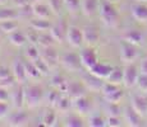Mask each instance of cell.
Returning <instances> with one entry per match:
<instances>
[{
    "mask_svg": "<svg viewBox=\"0 0 147 127\" xmlns=\"http://www.w3.org/2000/svg\"><path fill=\"white\" fill-rule=\"evenodd\" d=\"M18 18V12L12 9V8H3L0 9V22L10 21V19Z\"/></svg>",
    "mask_w": 147,
    "mask_h": 127,
    "instance_id": "obj_31",
    "label": "cell"
},
{
    "mask_svg": "<svg viewBox=\"0 0 147 127\" xmlns=\"http://www.w3.org/2000/svg\"><path fill=\"white\" fill-rule=\"evenodd\" d=\"M49 7L51 9L53 14L58 15L61 13V9L64 7V0H49Z\"/></svg>",
    "mask_w": 147,
    "mask_h": 127,
    "instance_id": "obj_39",
    "label": "cell"
},
{
    "mask_svg": "<svg viewBox=\"0 0 147 127\" xmlns=\"http://www.w3.org/2000/svg\"><path fill=\"white\" fill-rule=\"evenodd\" d=\"M83 38L84 43H87L88 46H95L100 39V32H98L97 27L95 25H86L83 28Z\"/></svg>",
    "mask_w": 147,
    "mask_h": 127,
    "instance_id": "obj_13",
    "label": "cell"
},
{
    "mask_svg": "<svg viewBox=\"0 0 147 127\" xmlns=\"http://www.w3.org/2000/svg\"><path fill=\"white\" fill-rule=\"evenodd\" d=\"M24 56L27 57V60H31V61H35L36 59H38L41 56L40 51L36 47V45L33 43H30L28 46L24 49Z\"/></svg>",
    "mask_w": 147,
    "mask_h": 127,
    "instance_id": "obj_30",
    "label": "cell"
},
{
    "mask_svg": "<svg viewBox=\"0 0 147 127\" xmlns=\"http://www.w3.org/2000/svg\"><path fill=\"white\" fill-rule=\"evenodd\" d=\"M123 79H124V69H121L119 66H115V67H113L110 75L106 78V81H110V83L120 85V84L123 83Z\"/></svg>",
    "mask_w": 147,
    "mask_h": 127,
    "instance_id": "obj_26",
    "label": "cell"
},
{
    "mask_svg": "<svg viewBox=\"0 0 147 127\" xmlns=\"http://www.w3.org/2000/svg\"><path fill=\"white\" fill-rule=\"evenodd\" d=\"M4 35V32H3V29H1V27H0V37H1V36Z\"/></svg>",
    "mask_w": 147,
    "mask_h": 127,
    "instance_id": "obj_52",
    "label": "cell"
},
{
    "mask_svg": "<svg viewBox=\"0 0 147 127\" xmlns=\"http://www.w3.org/2000/svg\"><path fill=\"white\" fill-rule=\"evenodd\" d=\"M123 95H124L123 90L119 89V90H117V92H114L113 94L105 97V99H106V102H109V103H119L121 100V98H123Z\"/></svg>",
    "mask_w": 147,
    "mask_h": 127,
    "instance_id": "obj_42",
    "label": "cell"
},
{
    "mask_svg": "<svg viewBox=\"0 0 147 127\" xmlns=\"http://www.w3.org/2000/svg\"><path fill=\"white\" fill-rule=\"evenodd\" d=\"M55 39L51 36V33H46L45 32L44 35H40V37H38V43L41 45L42 47H49V46H54V43H55Z\"/></svg>",
    "mask_w": 147,
    "mask_h": 127,
    "instance_id": "obj_37",
    "label": "cell"
},
{
    "mask_svg": "<svg viewBox=\"0 0 147 127\" xmlns=\"http://www.w3.org/2000/svg\"><path fill=\"white\" fill-rule=\"evenodd\" d=\"M98 13H100L101 21L107 27H115L119 21V13H118L117 8L107 0L100 3V8H98Z\"/></svg>",
    "mask_w": 147,
    "mask_h": 127,
    "instance_id": "obj_1",
    "label": "cell"
},
{
    "mask_svg": "<svg viewBox=\"0 0 147 127\" xmlns=\"http://www.w3.org/2000/svg\"><path fill=\"white\" fill-rule=\"evenodd\" d=\"M140 72L141 74H147V59L142 60V63L140 65Z\"/></svg>",
    "mask_w": 147,
    "mask_h": 127,
    "instance_id": "obj_49",
    "label": "cell"
},
{
    "mask_svg": "<svg viewBox=\"0 0 147 127\" xmlns=\"http://www.w3.org/2000/svg\"><path fill=\"white\" fill-rule=\"evenodd\" d=\"M111 70H113L111 65L105 64V63H97L95 66H92L88 71L91 72V74H94L95 76H97V78L105 79V80H106V78L110 75Z\"/></svg>",
    "mask_w": 147,
    "mask_h": 127,
    "instance_id": "obj_20",
    "label": "cell"
},
{
    "mask_svg": "<svg viewBox=\"0 0 147 127\" xmlns=\"http://www.w3.org/2000/svg\"><path fill=\"white\" fill-rule=\"evenodd\" d=\"M67 42L74 49H80L82 45L84 43L83 38V31L80 29L76 25H69L68 28V35H67Z\"/></svg>",
    "mask_w": 147,
    "mask_h": 127,
    "instance_id": "obj_6",
    "label": "cell"
},
{
    "mask_svg": "<svg viewBox=\"0 0 147 127\" xmlns=\"http://www.w3.org/2000/svg\"><path fill=\"white\" fill-rule=\"evenodd\" d=\"M26 93V106L28 108H36L44 99V89L37 84H30L24 86Z\"/></svg>",
    "mask_w": 147,
    "mask_h": 127,
    "instance_id": "obj_2",
    "label": "cell"
},
{
    "mask_svg": "<svg viewBox=\"0 0 147 127\" xmlns=\"http://www.w3.org/2000/svg\"><path fill=\"white\" fill-rule=\"evenodd\" d=\"M12 72L13 76L16 78L17 83L19 84H23L28 80V76L26 72V66H24V63L22 60H14V63L12 65Z\"/></svg>",
    "mask_w": 147,
    "mask_h": 127,
    "instance_id": "obj_11",
    "label": "cell"
},
{
    "mask_svg": "<svg viewBox=\"0 0 147 127\" xmlns=\"http://www.w3.org/2000/svg\"><path fill=\"white\" fill-rule=\"evenodd\" d=\"M61 64L67 70H70V71H76L82 66L81 57L77 53H65L61 57Z\"/></svg>",
    "mask_w": 147,
    "mask_h": 127,
    "instance_id": "obj_12",
    "label": "cell"
},
{
    "mask_svg": "<svg viewBox=\"0 0 147 127\" xmlns=\"http://www.w3.org/2000/svg\"><path fill=\"white\" fill-rule=\"evenodd\" d=\"M80 57H81L82 66L86 67L87 70H90L92 66H95V65L98 63L97 52H96V50L92 46H88L87 49L82 50L80 53Z\"/></svg>",
    "mask_w": 147,
    "mask_h": 127,
    "instance_id": "obj_4",
    "label": "cell"
},
{
    "mask_svg": "<svg viewBox=\"0 0 147 127\" xmlns=\"http://www.w3.org/2000/svg\"><path fill=\"white\" fill-rule=\"evenodd\" d=\"M10 75H13L12 70L8 66H5V65H0V79H5Z\"/></svg>",
    "mask_w": 147,
    "mask_h": 127,
    "instance_id": "obj_47",
    "label": "cell"
},
{
    "mask_svg": "<svg viewBox=\"0 0 147 127\" xmlns=\"http://www.w3.org/2000/svg\"><path fill=\"white\" fill-rule=\"evenodd\" d=\"M7 3H8V0H0V5H4Z\"/></svg>",
    "mask_w": 147,
    "mask_h": 127,
    "instance_id": "obj_51",
    "label": "cell"
},
{
    "mask_svg": "<svg viewBox=\"0 0 147 127\" xmlns=\"http://www.w3.org/2000/svg\"><path fill=\"white\" fill-rule=\"evenodd\" d=\"M70 107H73V100H72V98H70L68 94H64V93H63V95L60 97L59 102L56 103L55 109H56L58 112H63V113H65V112L69 111Z\"/></svg>",
    "mask_w": 147,
    "mask_h": 127,
    "instance_id": "obj_28",
    "label": "cell"
},
{
    "mask_svg": "<svg viewBox=\"0 0 147 127\" xmlns=\"http://www.w3.org/2000/svg\"><path fill=\"white\" fill-rule=\"evenodd\" d=\"M24 66H26V72H27V76L28 79H32V80H36V79H38L41 75V72L38 71V69L36 67V65L33 61L31 60H27L26 63H24Z\"/></svg>",
    "mask_w": 147,
    "mask_h": 127,
    "instance_id": "obj_29",
    "label": "cell"
},
{
    "mask_svg": "<svg viewBox=\"0 0 147 127\" xmlns=\"http://www.w3.org/2000/svg\"><path fill=\"white\" fill-rule=\"evenodd\" d=\"M53 23H50L47 19L45 18H35L30 22V27L31 29H35L37 32H47L51 29Z\"/></svg>",
    "mask_w": 147,
    "mask_h": 127,
    "instance_id": "obj_24",
    "label": "cell"
},
{
    "mask_svg": "<svg viewBox=\"0 0 147 127\" xmlns=\"http://www.w3.org/2000/svg\"><path fill=\"white\" fill-rule=\"evenodd\" d=\"M138 57V51L136 45L129 43L127 41H121L120 43V59L121 61H124L125 64H132L136 61V59Z\"/></svg>",
    "mask_w": 147,
    "mask_h": 127,
    "instance_id": "obj_3",
    "label": "cell"
},
{
    "mask_svg": "<svg viewBox=\"0 0 147 127\" xmlns=\"http://www.w3.org/2000/svg\"><path fill=\"white\" fill-rule=\"evenodd\" d=\"M98 8H100L98 0H82L81 10L84 15H87V17L95 15L98 12Z\"/></svg>",
    "mask_w": 147,
    "mask_h": 127,
    "instance_id": "obj_22",
    "label": "cell"
},
{
    "mask_svg": "<svg viewBox=\"0 0 147 127\" xmlns=\"http://www.w3.org/2000/svg\"><path fill=\"white\" fill-rule=\"evenodd\" d=\"M137 85L141 90L147 93V74H141L140 72V76H138V80H137Z\"/></svg>",
    "mask_w": 147,
    "mask_h": 127,
    "instance_id": "obj_45",
    "label": "cell"
},
{
    "mask_svg": "<svg viewBox=\"0 0 147 127\" xmlns=\"http://www.w3.org/2000/svg\"><path fill=\"white\" fill-rule=\"evenodd\" d=\"M132 107L138 112L142 117L147 116V97L141 94H134L132 97Z\"/></svg>",
    "mask_w": 147,
    "mask_h": 127,
    "instance_id": "obj_17",
    "label": "cell"
},
{
    "mask_svg": "<svg viewBox=\"0 0 147 127\" xmlns=\"http://www.w3.org/2000/svg\"><path fill=\"white\" fill-rule=\"evenodd\" d=\"M86 90L87 86L84 85L83 81H78V80H70L68 81V90H67V94L69 95L70 98H77L80 95L86 94Z\"/></svg>",
    "mask_w": 147,
    "mask_h": 127,
    "instance_id": "obj_14",
    "label": "cell"
},
{
    "mask_svg": "<svg viewBox=\"0 0 147 127\" xmlns=\"http://www.w3.org/2000/svg\"><path fill=\"white\" fill-rule=\"evenodd\" d=\"M16 83H17V80H16V78H14L13 75L8 76V78H5V79H0V86L7 88V89L8 88H12Z\"/></svg>",
    "mask_w": 147,
    "mask_h": 127,
    "instance_id": "obj_44",
    "label": "cell"
},
{
    "mask_svg": "<svg viewBox=\"0 0 147 127\" xmlns=\"http://www.w3.org/2000/svg\"><path fill=\"white\" fill-rule=\"evenodd\" d=\"M65 126L68 127H83L84 122L82 120V117H80V114H69L65 120Z\"/></svg>",
    "mask_w": 147,
    "mask_h": 127,
    "instance_id": "obj_32",
    "label": "cell"
},
{
    "mask_svg": "<svg viewBox=\"0 0 147 127\" xmlns=\"http://www.w3.org/2000/svg\"><path fill=\"white\" fill-rule=\"evenodd\" d=\"M8 100V89L0 86V102H7Z\"/></svg>",
    "mask_w": 147,
    "mask_h": 127,
    "instance_id": "obj_48",
    "label": "cell"
},
{
    "mask_svg": "<svg viewBox=\"0 0 147 127\" xmlns=\"http://www.w3.org/2000/svg\"><path fill=\"white\" fill-rule=\"evenodd\" d=\"M119 85L118 84H114V83H110V81H105L102 85V89H101V92H102L104 97H107V95L113 94L114 92H117V90H119Z\"/></svg>",
    "mask_w": 147,
    "mask_h": 127,
    "instance_id": "obj_38",
    "label": "cell"
},
{
    "mask_svg": "<svg viewBox=\"0 0 147 127\" xmlns=\"http://www.w3.org/2000/svg\"><path fill=\"white\" fill-rule=\"evenodd\" d=\"M56 121H58V113L54 107L45 109V112L42 113V125L46 127H53L56 125Z\"/></svg>",
    "mask_w": 147,
    "mask_h": 127,
    "instance_id": "obj_25",
    "label": "cell"
},
{
    "mask_svg": "<svg viewBox=\"0 0 147 127\" xmlns=\"http://www.w3.org/2000/svg\"><path fill=\"white\" fill-rule=\"evenodd\" d=\"M104 79L101 78H97V76H95L94 74H91V72L88 71V74H86L83 76V83L84 85L87 86V89L90 90H101L102 89V85H104Z\"/></svg>",
    "mask_w": 147,
    "mask_h": 127,
    "instance_id": "obj_19",
    "label": "cell"
},
{
    "mask_svg": "<svg viewBox=\"0 0 147 127\" xmlns=\"http://www.w3.org/2000/svg\"><path fill=\"white\" fill-rule=\"evenodd\" d=\"M9 41L12 45H14V46L21 47V46H24V45L27 43L28 38H27V35H24V33L19 32V31L17 29L9 35Z\"/></svg>",
    "mask_w": 147,
    "mask_h": 127,
    "instance_id": "obj_27",
    "label": "cell"
},
{
    "mask_svg": "<svg viewBox=\"0 0 147 127\" xmlns=\"http://www.w3.org/2000/svg\"><path fill=\"white\" fill-rule=\"evenodd\" d=\"M41 57L49 64V66H56L58 65V60H59V56H58V52L56 50L54 49L53 46H49V47H44L41 52Z\"/></svg>",
    "mask_w": 147,
    "mask_h": 127,
    "instance_id": "obj_23",
    "label": "cell"
},
{
    "mask_svg": "<svg viewBox=\"0 0 147 127\" xmlns=\"http://www.w3.org/2000/svg\"><path fill=\"white\" fill-rule=\"evenodd\" d=\"M0 27H1V29H3V32L4 33L10 35L12 32L18 29V23L16 22V19H10V21L0 22Z\"/></svg>",
    "mask_w": 147,
    "mask_h": 127,
    "instance_id": "obj_33",
    "label": "cell"
},
{
    "mask_svg": "<svg viewBox=\"0 0 147 127\" xmlns=\"http://www.w3.org/2000/svg\"><path fill=\"white\" fill-rule=\"evenodd\" d=\"M13 3L17 5L18 8H23L24 5L28 4V0H13Z\"/></svg>",
    "mask_w": 147,
    "mask_h": 127,
    "instance_id": "obj_50",
    "label": "cell"
},
{
    "mask_svg": "<svg viewBox=\"0 0 147 127\" xmlns=\"http://www.w3.org/2000/svg\"><path fill=\"white\" fill-rule=\"evenodd\" d=\"M123 125L120 120V116H109L106 120V126H110V127H120Z\"/></svg>",
    "mask_w": 147,
    "mask_h": 127,
    "instance_id": "obj_43",
    "label": "cell"
},
{
    "mask_svg": "<svg viewBox=\"0 0 147 127\" xmlns=\"http://www.w3.org/2000/svg\"><path fill=\"white\" fill-rule=\"evenodd\" d=\"M106 112L109 113V116H120L121 108H120L119 103H109V102H107Z\"/></svg>",
    "mask_w": 147,
    "mask_h": 127,
    "instance_id": "obj_41",
    "label": "cell"
},
{
    "mask_svg": "<svg viewBox=\"0 0 147 127\" xmlns=\"http://www.w3.org/2000/svg\"><path fill=\"white\" fill-rule=\"evenodd\" d=\"M123 39L129 43L136 45V46H140L145 39V35L140 29H128L123 33Z\"/></svg>",
    "mask_w": 147,
    "mask_h": 127,
    "instance_id": "obj_18",
    "label": "cell"
},
{
    "mask_svg": "<svg viewBox=\"0 0 147 127\" xmlns=\"http://www.w3.org/2000/svg\"><path fill=\"white\" fill-rule=\"evenodd\" d=\"M12 102L16 108H22L26 104V93H24V86L22 84H19L14 92L12 93Z\"/></svg>",
    "mask_w": 147,
    "mask_h": 127,
    "instance_id": "obj_21",
    "label": "cell"
},
{
    "mask_svg": "<svg viewBox=\"0 0 147 127\" xmlns=\"http://www.w3.org/2000/svg\"><path fill=\"white\" fill-rule=\"evenodd\" d=\"M138 76H140V72H138L137 66L132 63V64H127L125 67H124V79H123V84L127 86V88H132L137 84Z\"/></svg>",
    "mask_w": 147,
    "mask_h": 127,
    "instance_id": "obj_7",
    "label": "cell"
},
{
    "mask_svg": "<svg viewBox=\"0 0 147 127\" xmlns=\"http://www.w3.org/2000/svg\"><path fill=\"white\" fill-rule=\"evenodd\" d=\"M9 113V106L7 102H0V120L5 118Z\"/></svg>",
    "mask_w": 147,
    "mask_h": 127,
    "instance_id": "obj_46",
    "label": "cell"
},
{
    "mask_svg": "<svg viewBox=\"0 0 147 127\" xmlns=\"http://www.w3.org/2000/svg\"><path fill=\"white\" fill-rule=\"evenodd\" d=\"M32 1H38V0H32Z\"/></svg>",
    "mask_w": 147,
    "mask_h": 127,
    "instance_id": "obj_54",
    "label": "cell"
},
{
    "mask_svg": "<svg viewBox=\"0 0 147 127\" xmlns=\"http://www.w3.org/2000/svg\"><path fill=\"white\" fill-rule=\"evenodd\" d=\"M28 122H30V114H28L27 112L22 111L21 108H19V111L10 113L9 116H8V120H7L8 125L13 126V127L26 126Z\"/></svg>",
    "mask_w": 147,
    "mask_h": 127,
    "instance_id": "obj_8",
    "label": "cell"
},
{
    "mask_svg": "<svg viewBox=\"0 0 147 127\" xmlns=\"http://www.w3.org/2000/svg\"><path fill=\"white\" fill-rule=\"evenodd\" d=\"M131 12L136 21L141 22V23H146L147 22V5L143 4L142 1L134 3L131 8Z\"/></svg>",
    "mask_w": 147,
    "mask_h": 127,
    "instance_id": "obj_15",
    "label": "cell"
},
{
    "mask_svg": "<svg viewBox=\"0 0 147 127\" xmlns=\"http://www.w3.org/2000/svg\"><path fill=\"white\" fill-rule=\"evenodd\" d=\"M136 1H142V3H145V1H147V0H136Z\"/></svg>",
    "mask_w": 147,
    "mask_h": 127,
    "instance_id": "obj_53",
    "label": "cell"
},
{
    "mask_svg": "<svg viewBox=\"0 0 147 127\" xmlns=\"http://www.w3.org/2000/svg\"><path fill=\"white\" fill-rule=\"evenodd\" d=\"M68 28L69 25L64 19H60L56 23H53L51 29H50V33L54 37L58 43H63L64 41H67V35H68Z\"/></svg>",
    "mask_w": 147,
    "mask_h": 127,
    "instance_id": "obj_5",
    "label": "cell"
},
{
    "mask_svg": "<svg viewBox=\"0 0 147 127\" xmlns=\"http://www.w3.org/2000/svg\"><path fill=\"white\" fill-rule=\"evenodd\" d=\"M142 116L138 113L137 111L133 108V107H127L124 109V120H125L127 125L132 126V127H140L143 126V120Z\"/></svg>",
    "mask_w": 147,
    "mask_h": 127,
    "instance_id": "obj_10",
    "label": "cell"
},
{
    "mask_svg": "<svg viewBox=\"0 0 147 127\" xmlns=\"http://www.w3.org/2000/svg\"><path fill=\"white\" fill-rule=\"evenodd\" d=\"M88 125L91 127H104V126H106V120H104V118L98 114H94L90 117Z\"/></svg>",
    "mask_w": 147,
    "mask_h": 127,
    "instance_id": "obj_40",
    "label": "cell"
},
{
    "mask_svg": "<svg viewBox=\"0 0 147 127\" xmlns=\"http://www.w3.org/2000/svg\"><path fill=\"white\" fill-rule=\"evenodd\" d=\"M63 95V93L60 92V90L55 89V90H51V92L47 94V103H49L50 107H54L55 108L56 103L59 102V99H60V97Z\"/></svg>",
    "mask_w": 147,
    "mask_h": 127,
    "instance_id": "obj_36",
    "label": "cell"
},
{
    "mask_svg": "<svg viewBox=\"0 0 147 127\" xmlns=\"http://www.w3.org/2000/svg\"><path fill=\"white\" fill-rule=\"evenodd\" d=\"M73 108L78 114H87L92 108V102L86 94L73 98Z\"/></svg>",
    "mask_w": 147,
    "mask_h": 127,
    "instance_id": "obj_9",
    "label": "cell"
},
{
    "mask_svg": "<svg viewBox=\"0 0 147 127\" xmlns=\"http://www.w3.org/2000/svg\"><path fill=\"white\" fill-rule=\"evenodd\" d=\"M33 63H35V65H36V67H37L38 69V71L41 72V75H49V71H50V66H49V64L46 63V61L44 60V59L41 57H38V59H36L35 61H33Z\"/></svg>",
    "mask_w": 147,
    "mask_h": 127,
    "instance_id": "obj_34",
    "label": "cell"
},
{
    "mask_svg": "<svg viewBox=\"0 0 147 127\" xmlns=\"http://www.w3.org/2000/svg\"><path fill=\"white\" fill-rule=\"evenodd\" d=\"M82 0H64V7L70 13H77L81 9Z\"/></svg>",
    "mask_w": 147,
    "mask_h": 127,
    "instance_id": "obj_35",
    "label": "cell"
},
{
    "mask_svg": "<svg viewBox=\"0 0 147 127\" xmlns=\"http://www.w3.org/2000/svg\"><path fill=\"white\" fill-rule=\"evenodd\" d=\"M32 14L36 17V18H45L49 19V17L53 14L51 9H50L49 4H44L40 0L38 1H33L32 3Z\"/></svg>",
    "mask_w": 147,
    "mask_h": 127,
    "instance_id": "obj_16",
    "label": "cell"
}]
</instances>
